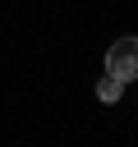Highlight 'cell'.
Wrapping results in <instances>:
<instances>
[{"instance_id":"7a4b0ae2","label":"cell","mask_w":138,"mask_h":147,"mask_svg":"<svg viewBox=\"0 0 138 147\" xmlns=\"http://www.w3.org/2000/svg\"><path fill=\"white\" fill-rule=\"evenodd\" d=\"M97 96H101L106 106H115V101L124 96V78H115V74H106V78H97Z\"/></svg>"},{"instance_id":"6da1fadb","label":"cell","mask_w":138,"mask_h":147,"mask_svg":"<svg viewBox=\"0 0 138 147\" xmlns=\"http://www.w3.org/2000/svg\"><path fill=\"white\" fill-rule=\"evenodd\" d=\"M106 74H115V78H124V83L138 78V37L110 41V51H106Z\"/></svg>"}]
</instances>
